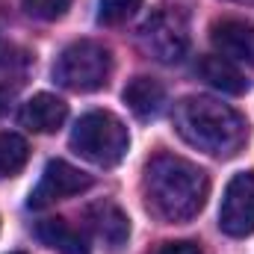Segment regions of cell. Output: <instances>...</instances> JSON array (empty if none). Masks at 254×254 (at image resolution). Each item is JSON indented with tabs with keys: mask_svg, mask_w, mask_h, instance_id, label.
<instances>
[{
	"mask_svg": "<svg viewBox=\"0 0 254 254\" xmlns=\"http://www.w3.org/2000/svg\"><path fill=\"white\" fill-rule=\"evenodd\" d=\"M0 51H3V42H0Z\"/></svg>",
	"mask_w": 254,
	"mask_h": 254,
	"instance_id": "ffe728a7",
	"label": "cell"
},
{
	"mask_svg": "<svg viewBox=\"0 0 254 254\" xmlns=\"http://www.w3.org/2000/svg\"><path fill=\"white\" fill-rule=\"evenodd\" d=\"M65 119H68V104L48 92L33 95L21 110V125L36 133H57L65 125Z\"/></svg>",
	"mask_w": 254,
	"mask_h": 254,
	"instance_id": "30bf717a",
	"label": "cell"
},
{
	"mask_svg": "<svg viewBox=\"0 0 254 254\" xmlns=\"http://www.w3.org/2000/svg\"><path fill=\"white\" fill-rule=\"evenodd\" d=\"M122 98L136 119H157L166 107V89L154 77H133L125 86Z\"/></svg>",
	"mask_w": 254,
	"mask_h": 254,
	"instance_id": "8fae6325",
	"label": "cell"
},
{
	"mask_svg": "<svg viewBox=\"0 0 254 254\" xmlns=\"http://www.w3.org/2000/svg\"><path fill=\"white\" fill-rule=\"evenodd\" d=\"M71 148L83 160H89L101 169H113L127 157L130 133L119 116H113L107 110H92V113L80 116V122L74 125Z\"/></svg>",
	"mask_w": 254,
	"mask_h": 254,
	"instance_id": "3957f363",
	"label": "cell"
},
{
	"mask_svg": "<svg viewBox=\"0 0 254 254\" xmlns=\"http://www.w3.org/2000/svg\"><path fill=\"white\" fill-rule=\"evenodd\" d=\"M12 254H21V252H12Z\"/></svg>",
	"mask_w": 254,
	"mask_h": 254,
	"instance_id": "44dd1931",
	"label": "cell"
},
{
	"mask_svg": "<svg viewBox=\"0 0 254 254\" xmlns=\"http://www.w3.org/2000/svg\"><path fill=\"white\" fill-rule=\"evenodd\" d=\"M9 101H12V92L9 89H0V116L9 110Z\"/></svg>",
	"mask_w": 254,
	"mask_h": 254,
	"instance_id": "ac0fdd59",
	"label": "cell"
},
{
	"mask_svg": "<svg viewBox=\"0 0 254 254\" xmlns=\"http://www.w3.org/2000/svg\"><path fill=\"white\" fill-rule=\"evenodd\" d=\"M210 42L219 51V57L254 68V21H246V18L216 21L210 27Z\"/></svg>",
	"mask_w": 254,
	"mask_h": 254,
	"instance_id": "ba28073f",
	"label": "cell"
},
{
	"mask_svg": "<svg viewBox=\"0 0 254 254\" xmlns=\"http://www.w3.org/2000/svg\"><path fill=\"white\" fill-rule=\"evenodd\" d=\"M142 9V0H98V24L119 27Z\"/></svg>",
	"mask_w": 254,
	"mask_h": 254,
	"instance_id": "9a60e30c",
	"label": "cell"
},
{
	"mask_svg": "<svg viewBox=\"0 0 254 254\" xmlns=\"http://www.w3.org/2000/svg\"><path fill=\"white\" fill-rule=\"evenodd\" d=\"M142 198L154 219L181 225L204 210L210 198V178L204 169L184 157L157 154L142 172Z\"/></svg>",
	"mask_w": 254,
	"mask_h": 254,
	"instance_id": "6da1fadb",
	"label": "cell"
},
{
	"mask_svg": "<svg viewBox=\"0 0 254 254\" xmlns=\"http://www.w3.org/2000/svg\"><path fill=\"white\" fill-rule=\"evenodd\" d=\"M24 9L42 21H60L71 9V0H24Z\"/></svg>",
	"mask_w": 254,
	"mask_h": 254,
	"instance_id": "2e32d148",
	"label": "cell"
},
{
	"mask_svg": "<svg viewBox=\"0 0 254 254\" xmlns=\"http://www.w3.org/2000/svg\"><path fill=\"white\" fill-rule=\"evenodd\" d=\"M195 74L204 83H210L213 89L225 92V95H243L249 89V80L243 77V71L231 63V60L219 57V54L216 57H201L198 65H195Z\"/></svg>",
	"mask_w": 254,
	"mask_h": 254,
	"instance_id": "7c38bea8",
	"label": "cell"
},
{
	"mask_svg": "<svg viewBox=\"0 0 254 254\" xmlns=\"http://www.w3.org/2000/svg\"><path fill=\"white\" fill-rule=\"evenodd\" d=\"M142 48L160 63H181L190 51V21L178 6H160L139 30Z\"/></svg>",
	"mask_w": 254,
	"mask_h": 254,
	"instance_id": "5b68a950",
	"label": "cell"
},
{
	"mask_svg": "<svg viewBox=\"0 0 254 254\" xmlns=\"http://www.w3.org/2000/svg\"><path fill=\"white\" fill-rule=\"evenodd\" d=\"M113 54L101 42L80 39L71 42L54 65V80L71 92H98L110 83Z\"/></svg>",
	"mask_w": 254,
	"mask_h": 254,
	"instance_id": "277c9868",
	"label": "cell"
},
{
	"mask_svg": "<svg viewBox=\"0 0 254 254\" xmlns=\"http://www.w3.org/2000/svg\"><path fill=\"white\" fill-rule=\"evenodd\" d=\"M219 228L228 237L254 234V172H240L228 181L219 207Z\"/></svg>",
	"mask_w": 254,
	"mask_h": 254,
	"instance_id": "8992f818",
	"label": "cell"
},
{
	"mask_svg": "<svg viewBox=\"0 0 254 254\" xmlns=\"http://www.w3.org/2000/svg\"><path fill=\"white\" fill-rule=\"evenodd\" d=\"M86 219H89L95 237H98L110 252H119L122 246H127V240H130V219H127V213L119 204H113V201H98V204H92V207L86 210Z\"/></svg>",
	"mask_w": 254,
	"mask_h": 254,
	"instance_id": "9c48e42d",
	"label": "cell"
},
{
	"mask_svg": "<svg viewBox=\"0 0 254 254\" xmlns=\"http://www.w3.org/2000/svg\"><path fill=\"white\" fill-rule=\"evenodd\" d=\"M92 187V178L80 169H74L71 163L65 160H51L42 172V181L39 187L30 192V201L27 207L30 210H45L51 207L54 201H63V198H71V195H80Z\"/></svg>",
	"mask_w": 254,
	"mask_h": 254,
	"instance_id": "52a82bcc",
	"label": "cell"
},
{
	"mask_svg": "<svg viewBox=\"0 0 254 254\" xmlns=\"http://www.w3.org/2000/svg\"><path fill=\"white\" fill-rule=\"evenodd\" d=\"M30 160V145L18 133H0V178H15Z\"/></svg>",
	"mask_w": 254,
	"mask_h": 254,
	"instance_id": "5bb4252c",
	"label": "cell"
},
{
	"mask_svg": "<svg viewBox=\"0 0 254 254\" xmlns=\"http://www.w3.org/2000/svg\"><path fill=\"white\" fill-rule=\"evenodd\" d=\"M157 254H204L195 243H166Z\"/></svg>",
	"mask_w": 254,
	"mask_h": 254,
	"instance_id": "e0dca14e",
	"label": "cell"
},
{
	"mask_svg": "<svg viewBox=\"0 0 254 254\" xmlns=\"http://www.w3.org/2000/svg\"><path fill=\"white\" fill-rule=\"evenodd\" d=\"M36 237L60 254H89L86 237L74 225H68L65 219H45V222H39Z\"/></svg>",
	"mask_w": 254,
	"mask_h": 254,
	"instance_id": "4fadbf2b",
	"label": "cell"
},
{
	"mask_svg": "<svg viewBox=\"0 0 254 254\" xmlns=\"http://www.w3.org/2000/svg\"><path fill=\"white\" fill-rule=\"evenodd\" d=\"M234 3H254V0H234Z\"/></svg>",
	"mask_w": 254,
	"mask_h": 254,
	"instance_id": "d6986e66",
	"label": "cell"
},
{
	"mask_svg": "<svg viewBox=\"0 0 254 254\" xmlns=\"http://www.w3.org/2000/svg\"><path fill=\"white\" fill-rule=\"evenodd\" d=\"M175 130L192 148H198L210 157H222V160L240 154L249 139L246 119L234 107H228L210 95H190V98L178 101L175 104Z\"/></svg>",
	"mask_w": 254,
	"mask_h": 254,
	"instance_id": "7a4b0ae2",
	"label": "cell"
}]
</instances>
